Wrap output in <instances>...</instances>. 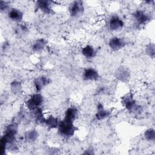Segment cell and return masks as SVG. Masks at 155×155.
Masks as SVG:
<instances>
[{"label": "cell", "instance_id": "14", "mask_svg": "<svg viewBox=\"0 0 155 155\" xmlns=\"http://www.w3.org/2000/svg\"><path fill=\"white\" fill-rule=\"evenodd\" d=\"M47 44L48 41L46 39L43 38H38L31 44V49L35 53H41L45 49Z\"/></svg>", "mask_w": 155, "mask_h": 155}, {"label": "cell", "instance_id": "4", "mask_svg": "<svg viewBox=\"0 0 155 155\" xmlns=\"http://www.w3.org/2000/svg\"><path fill=\"white\" fill-rule=\"evenodd\" d=\"M132 18L134 21V24L137 26H141L149 22L151 19V16L143 10L137 9L132 13Z\"/></svg>", "mask_w": 155, "mask_h": 155}, {"label": "cell", "instance_id": "12", "mask_svg": "<svg viewBox=\"0 0 155 155\" xmlns=\"http://www.w3.org/2000/svg\"><path fill=\"white\" fill-rule=\"evenodd\" d=\"M51 82L49 77L45 75H41L35 78L33 81V85L36 92H40Z\"/></svg>", "mask_w": 155, "mask_h": 155}, {"label": "cell", "instance_id": "3", "mask_svg": "<svg viewBox=\"0 0 155 155\" xmlns=\"http://www.w3.org/2000/svg\"><path fill=\"white\" fill-rule=\"evenodd\" d=\"M44 102V97L40 92L31 94L25 101V105L30 111L41 107Z\"/></svg>", "mask_w": 155, "mask_h": 155}, {"label": "cell", "instance_id": "10", "mask_svg": "<svg viewBox=\"0 0 155 155\" xmlns=\"http://www.w3.org/2000/svg\"><path fill=\"white\" fill-rule=\"evenodd\" d=\"M82 79L84 81H97L101 76L99 71L93 67H87L83 70L82 74Z\"/></svg>", "mask_w": 155, "mask_h": 155}, {"label": "cell", "instance_id": "15", "mask_svg": "<svg viewBox=\"0 0 155 155\" xmlns=\"http://www.w3.org/2000/svg\"><path fill=\"white\" fill-rule=\"evenodd\" d=\"M81 54L86 59H93L96 55L95 48L90 44H86L81 49Z\"/></svg>", "mask_w": 155, "mask_h": 155}, {"label": "cell", "instance_id": "2", "mask_svg": "<svg viewBox=\"0 0 155 155\" xmlns=\"http://www.w3.org/2000/svg\"><path fill=\"white\" fill-rule=\"evenodd\" d=\"M57 130L61 136L68 139L74 135L75 133L78 130V128L74 125L73 121L63 118L59 121Z\"/></svg>", "mask_w": 155, "mask_h": 155}, {"label": "cell", "instance_id": "19", "mask_svg": "<svg viewBox=\"0 0 155 155\" xmlns=\"http://www.w3.org/2000/svg\"><path fill=\"white\" fill-rule=\"evenodd\" d=\"M11 92L15 95H19L23 91V86L21 81L14 79L10 84Z\"/></svg>", "mask_w": 155, "mask_h": 155}, {"label": "cell", "instance_id": "13", "mask_svg": "<svg viewBox=\"0 0 155 155\" xmlns=\"http://www.w3.org/2000/svg\"><path fill=\"white\" fill-rule=\"evenodd\" d=\"M24 16V12L21 9L16 7H12L7 13L8 18L10 21L18 24L22 22Z\"/></svg>", "mask_w": 155, "mask_h": 155}, {"label": "cell", "instance_id": "1", "mask_svg": "<svg viewBox=\"0 0 155 155\" xmlns=\"http://www.w3.org/2000/svg\"><path fill=\"white\" fill-rule=\"evenodd\" d=\"M123 107L129 113L131 114H139L142 111V107L134 98L133 94L131 93H127L122 96L120 99Z\"/></svg>", "mask_w": 155, "mask_h": 155}, {"label": "cell", "instance_id": "26", "mask_svg": "<svg viewBox=\"0 0 155 155\" xmlns=\"http://www.w3.org/2000/svg\"><path fill=\"white\" fill-rule=\"evenodd\" d=\"M8 47H9L8 43L6 41H5L4 43H3V44H2V49L5 50L6 49H7V48H8Z\"/></svg>", "mask_w": 155, "mask_h": 155}, {"label": "cell", "instance_id": "25", "mask_svg": "<svg viewBox=\"0 0 155 155\" xmlns=\"http://www.w3.org/2000/svg\"><path fill=\"white\" fill-rule=\"evenodd\" d=\"M83 154H85V155H92V154H94L95 152H94V149L92 146H89L82 153Z\"/></svg>", "mask_w": 155, "mask_h": 155}, {"label": "cell", "instance_id": "18", "mask_svg": "<svg viewBox=\"0 0 155 155\" xmlns=\"http://www.w3.org/2000/svg\"><path fill=\"white\" fill-rule=\"evenodd\" d=\"M78 115V110L77 108L73 106H71L68 107L64 112V119L73 121L76 120Z\"/></svg>", "mask_w": 155, "mask_h": 155}, {"label": "cell", "instance_id": "5", "mask_svg": "<svg viewBox=\"0 0 155 155\" xmlns=\"http://www.w3.org/2000/svg\"><path fill=\"white\" fill-rule=\"evenodd\" d=\"M85 12L84 3L82 1H73L68 6V13L73 18H79Z\"/></svg>", "mask_w": 155, "mask_h": 155}, {"label": "cell", "instance_id": "6", "mask_svg": "<svg viewBox=\"0 0 155 155\" xmlns=\"http://www.w3.org/2000/svg\"><path fill=\"white\" fill-rule=\"evenodd\" d=\"M131 76L130 69L125 65H120L114 71V77L119 82L123 83L128 82Z\"/></svg>", "mask_w": 155, "mask_h": 155}, {"label": "cell", "instance_id": "20", "mask_svg": "<svg viewBox=\"0 0 155 155\" xmlns=\"http://www.w3.org/2000/svg\"><path fill=\"white\" fill-rule=\"evenodd\" d=\"M32 116L33 117L34 120L38 124H44L45 117L44 116V113L42 107H39L36 108L35 110L31 111Z\"/></svg>", "mask_w": 155, "mask_h": 155}, {"label": "cell", "instance_id": "21", "mask_svg": "<svg viewBox=\"0 0 155 155\" xmlns=\"http://www.w3.org/2000/svg\"><path fill=\"white\" fill-rule=\"evenodd\" d=\"M28 31V26L25 23H22V22L18 23L14 29L15 35L19 37L24 36L25 34L27 33Z\"/></svg>", "mask_w": 155, "mask_h": 155}, {"label": "cell", "instance_id": "17", "mask_svg": "<svg viewBox=\"0 0 155 155\" xmlns=\"http://www.w3.org/2000/svg\"><path fill=\"white\" fill-rule=\"evenodd\" d=\"M39 133L35 128L27 130L24 134V139L26 142L33 143L37 140L39 137Z\"/></svg>", "mask_w": 155, "mask_h": 155}, {"label": "cell", "instance_id": "9", "mask_svg": "<svg viewBox=\"0 0 155 155\" xmlns=\"http://www.w3.org/2000/svg\"><path fill=\"white\" fill-rule=\"evenodd\" d=\"M53 2L49 0H38L35 3V10L50 15L53 13Z\"/></svg>", "mask_w": 155, "mask_h": 155}, {"label": "cell", "instance_id": "11", "mask_svg": "<svg viewBox=\"0 0 155 155\" xmlns=\"http://www.w3.org/2000/svg\"><path fill=\"white\" fill-rule=\"evenodd\" d=\"M111 115V111L105 108L102 102H97L96 105V110L94 114V117L97 120L101 121L110 117Z\"/></svg>", "mask_w": 155, "mask_h": 155}, {"label": "cell", "instance_id": "7", "mask_svg": "<svg viewBox=\"0 0 155 155\" xmlns=\"http://www.w3.org/2000/svg\"><path fill=\"white\" fill-rule=\"evenodd\" d=\"M125 26V22L122 18L117 15H111L108 21V27L113 31H119Z\"/></svg>", "mask_w": 155, "mask_h": 155}, {"label": "cell", "instance_id": "24", "mask_svg": "<svg viewBox=\"0 0 155 155\" xmlns=\"http://www.w3.org/2000/svg\"><path fill=\"white\" fill-rule=\"evenodd\" d=\"M12 7L10 3L5 1H0V11L1 13H8Z\"/></svg>", "mask_w": 155, "mask_h": 155}, {"label": "cell", "instance_id": "22", "mask_svg": "<svg viewBox=\"0 0 155 155\" xmlns=\"http://www.w3.org/2000/svg\"><path fill=\"white\" fill-rule=\"evenodd\" d=\"M143 137L145 140L154 142L155 140V130L154 128H148L145 130L143 132Z\"/></svg>", "mask_w": 155, "mask_h": 155}, {"label": "cell", "instance_id": "8", "mask_svg": "<svg viewBox=\"0 0 155 155\" xmlns=\"http://www.w3.org/2000/svg\"><path fill=\"white\" fill-rule=\"evenodd\" d=\"M108 45L111 50L114 51H117L126 47L127 41L123 37L115 36L109 39Z\"/></svg>", "mask_w": 155, "mask_h": 155}, {"label": "cell", "instance_id": "23", "mask_svg": "<svg viewBox=\"0 0 155 155\" xmlns=\"http://www.w3.org/2000/svg\"><path fill=\"white\" fill-rule=\"evenodd\" d=\"M145 54L150 58L153 59L155 56V45L154 42H149L145 47Z\"/></svg>", "mask_w": 155, "mask_h": 155}, {"label": "cell", "instance_id": "16", "mask_svg": "<svg viewBox=\"0 0 155 155\" xmlns=\"http://www.w3.org/2000/svg\"><path fill=\"white\" fill-rule=\"evenodd\" d=\"M59 121L60 120L57 117L52 114H50L47 117H45L44 124L46 126L48 130H51L53 129H57Z\"/></svg>", "mask_w": 155, "mask_h": 155}]
</instances>
